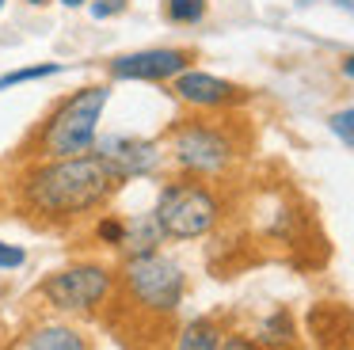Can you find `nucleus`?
<instances>
[{
  "label": "nucleus",
  "instance_id": "f257e3e1",
  "mask_svg": "<svg viewBox=\"0 0 354 350\" xmlns=\"http://www.w3.org/2000/svg\"><path fill=\"white\" fill-rule=\"evenodd\" d=\"M118 179L95 152L16 164L8 183L12 210L42 232H69L103 213L118 194Z\"/></svg>",
  "mask_w": 354,
  "mask_h": 350
},
{
  "label": "nucleus",
  "instance_id": "f03ea898",
  "mask_svg": "<svg viewBox=\"0 0 354 350\" xmlns=\"http://www.w3.org/2000/svg\"><path fill=\"white\" fill-rule=\"evenodd\" d=\"M115 84L111 80H92L80 88L65 91L62 99L50 103V111L31 126V133L19 141L16 164L27 160H62V156H84L100 141L103 111H107Z\"/></svg>",
  "mask_w": 354,
  "mask_h": 350
},
{
  "label": "nucleus",
  "instance_id": "7ed1b4c3",
  "mask_svg": "<svg viewBox=\"0 0 354 350\" xmlns=\"http://www.w3.org/2000/svg\"><path fill=\"white\" fill-rule=\"evenodd\" d=\"M115 266H118V289L111 312H118L122 324H138V327L171 324L179 316L187 289H191V278H187L179 259L153 251V255H138V259H118Z\"/></svg>",
  "mask_w": 354,
  "mask_h": 350
},
{
  "label": "nucleus",
  "instance_id": "20e7f679",
  "mask_svg": "<svg viewBox=\"0 0 354 350\" xmlns=\"http://www.w3.org/2000/svg\"><path fill=\"white\" fill-rule=\"evenodd\" d=\"M236 114H179L164 129V152L176 175H191V179H225L244 156V137H240Z\"/></svg>",
  "mask_w": 354,
  "mask_h": 350
},
{
  "label": "nucleus",
  "instance_id": "39448f33",
  "mask_svg": "<svg viewBox=\"0 0 354 350\" xmlns=\"http://www.w3.org/2000/svg\"><path fill=\"white\" fill-rule=\"evenodd\" d=\"M115 289H118V266L111 259L84 255L42 274L39 286H35V301L50 316L103 320L115 304Z\"/></svg>",
  "mask_w": 354,
  "mask_h": 350
},
{
  "label": "nucleus",
  "instance_id": "423d86ee",
  "mask_svg": "<svg viewBox=\"0 0 354 350\" xmlns=\"http://www.w3.org/2000/svg\"><path fill=\"white\" fill-rule=\"evenodd\" d=\"M229 202L209 179L171 175L153 198V217L168 243H194L221 228Z\"/></svg>",
  "mask_w": 354,
  "mask_h": 350
},
{
  "label": "nucleus",
  "instance_id": "0eeeda50",
  "mask_svg": "<svg viewBox=\"0 0 354 350\" xmlns=\"http://www.w3.org/2000/svg\"><path fill=\"white\" fill-rule=\"evenodd\" d=\"M198 61L191 46H145V50L115 53L103 61L111 84H171Z\"/></svg>",
  "mask_w": 354,
  "mask_h": 350
},
{
  "label": "nucleus",
  "instance_id": "6e6552de",
  "mask_svg": "<svg viewBox=\"0 0 354 350\" xmlns=\"http://www.w3.org/2000/svg\"><path fill=\"white\" fill-rule=\"evenodd\" d=\"M95 156L111 167L118 187L138 179H160L168 167V152H164L160 137H138V133H111L95 141Z\"/></svg>",
  "mask_w": 354,
  "mask_h": 350
},
{
  "label": "nucleus",
  "instance_id": "1a4fd4ad",
  "mask_svg": "<svg viewBox=\"0 0 354 350\" xmlns=\"http://www.w3.org/2000/svg\"><path fill=\"white\" fill-rule=\"evenodd\" d=\"M171 99L187 111H198V114H229L240 111V107L252 103V91L236 80H225L217 73H206V68H187L179 73L176 80L168 84Z\"/></svg>",
  "mask_w": 354,
  "mask_h": 350
},
{
  "label": "nucleus",
  "instance_id": "9d476101",
  "mask_svg": "<svg viewBox=\"0 0 354 350\" xmlns=\"http://www.w3.org/2000/svg\"><path fill=\"white\" fill-rule=\"evenodd\" d=\"M305 324L320 350H354V312L343 301H316Z\"/></svg>",
  "mask_w": 354,
  "mask_h": 350
},
{
  "label": "nucleus",
  "instance_id": "9b49d317",
  "mask_svg": "<svg viewBox=\"0 0 354 350\" xmlns=\"http://www.w3.org/2000/svg\"><path fill=\"white\" fill-rule=\"evenodd\" d=\"M24 350H95V335L69 316H42L24 331Z\"/></svg>",
  "mask_w": 354,
  "mask_h": 350
},
{
  "label": "nucleus",
  "instance_id": "f8f14e48",
  "mask_svg": "<svg viewBox=\"0 0 354 350\" xmlns=\"http://www.w3.org/2000/svg\"><path fill=\"white\" fill-rule=\"evenodd\" d=\"M164 232L156 225L153 210L149 213H126V240L118 248V259H138V255H153V251H164Z\"/></svg>",
  "mask_w": 354,
  "mask_h": 350
},
{
  "label": "nucleus",
  "instance_id": "ddd939ff",
  "mask_svg": "<svg viewBox=\"0 0 354 350\" xmlns=\"http://www.w3.org/2000/svg\"><path fill=\"white\" fill-rule=\"evenodd\" d=\"M252 339L259 342L263 350H297L301 327H297V320H293L290 308H270L267 316H259Z\"/></svg>",
  "mask_w": 354,
  "mask_h": 350
},
{
  "label": "nucleus",
  "instance_id": "4468645a",
  "mask_svg": "<svg viewBox=\"0 0 354 350\" xmlns=\"http://www.w3.org/2000/svg\"><path fill=\"white\" fill-rule=\"evenodd\" d=\"M225 331H229V327L217 316H191L187 324H179L176 347L171 350H221Z\"/></svg>",
  "mask_w": 354,
  "mask_h": 350
},
{
  "label": "nucleus",
  "instance_id": "2eb2a0df",
  "mask_svg": "<svg viewBox=\"0 0 354 350\" xmlns=\"http://www.w3.org/2000/svg\"><path fill=\"white\" fill-rule=\"evenodd\" d=\"M65 65L62 61H35V65H19L0 73V91H12V88H24V84H42V80H54L62 76Z\"/></svg>",
  "mask_w": 354,
  "mask_h": 350
},
{
  "label": "nucleus",
  "instance_id": "dca6fc26",
  "mask_svg": "<svg viewBox=\"0 0 354 350\" xmlns=\"http://www.w3.org/2000/svg\"><path fill=\"white\" fill-rule=\"evenodd\" d=\"M88 228H92V240L100 243V248H107L118 255V248H122V240H126V213H118L107 205L103 213H95Z\"/></svg>",
  "mask_w": 354,
  "mask_h": 350
},
{
  "label": "nucleus",
  "instance_id": "f3484780",
  "mask_svg": "<svg viewBox=\"0 0 354 350\" xmlns=\"http://www.w3.org/2000/svg\"><path fill=\"white\" fill-rule=\"evenodd\" d=\"M160 12L171 27H198L209 15V0H160Z\"/></svg>",
  "mask_w": 354,
  "mask_h": 350
},
{
  "label": "nucleus",
  "instance_id": "a211bd4d",
  "mask_svg": "<svg viewBox=\"0 0 354 350\" xmlns=\"http://www.w3.org/2000/svg\"><path fill=\"white\" fill-rule=\"evenodd\" d=\"M328 129L335 141H343L346 149H354V107H339L328 114Z\"/></svg>",
  "mask_w": 354,
  "mask_h": 350
},
{
  "label": "nucleus",
  "instance_id": "6ab92c4d",
  "mask_svg": "<svg viewBox=\"0 0 354 350\" xmlns=\"http://www.w3.org/2000/svg\"><path fill=\"white\" fill-rule=\"evenodd\" d=\"M130 12V0H88V15L95 23H111V19H122Z\"/></svg>",
  "mask_w": 354,
  "mask_h": 350
},
{
  "label": "nucleus",
  "instance_id": "aec40b11",
  "mask_svg": "<svg viewBox=\"0 0 354 350\" xmlns=\"http://www.w3.org/2000/svg\"><path fill=\"white\" fill-rule=\"evenodd\" d=\"M19 266H27V248L0 240V270L8 274V270H19Z\"/></svg>",
  "mask_w": 354,
  "mask_h": 350
},
{
  "label": "nucleus",
  "instance_id": "412c9836",
  "mask_svg": "<svg viewBox=\"0 0 354 350\" xmlns=\"http://www.w3.org/2000/svg\"><path fill=\"white\" fill-rule=\"evenodd\" d=\"M221 350H263V347L252 339V335H244V331H225Z\"/></svg>",
  "mask_w": 354,
  "mask_h": 350
},
{
  "label": "nucleus",
  "instance_id": "4be33fe9",
  "mask_svg": "<svg viewBox=\"0 0 354 350\" xmlns=\"http://www.w3.org/2000/svg\"><path fill=\"white\" fill-rule=\"evenodd\" d=\"M297 4H328V8H339V12H346V15H354V0H297Z\"/></svg>",
  "mask_w": 354,
  "mask_h": 350
},
{
  "label": "nucleus",
  "instance_id": "5701e85b",
  "mask_svg": "<svg viewBox=\"0 0 354 350\" xmlns=\"http://www.w3.org/2000/svg\"><path fill=\"white\" fill-rule=\"evenodd\" d=\"M339 76L354 80V53H343V57H339Z\"/></svg>",
  "mask_w": 354,
  "mask_h": 350
},
{
  "label": "nucleus",
  "instance_id": "b1692460",
  "mask_svg": "<svg viewBox=\"0 0 354 350\" xmlns=\"http://www.w3.org/2000/svg\"><path fill=\"white\" fill-rule=\"evenodd\" d=\"M57 4H62L65 12H80V8H88V0H57Z\"/></svg>",
  "mask_w": 354,
  "mask_h": 350
},
{
  "label": "nucleus",
  "instance_id": "393cba45",
  "mask_svg": "<svg viewBox=\"0 0 354 350\" xmlns=\"http://www.w3.org/2000/svg\"><path fill=\"white\" fill-rule=\"evenodd\" d=\"M24 4H27V8H46L50 0H24Z\"/></svg>",
  "mask_w": 354,
  "mask_h": 350
},
{
  "label": "nucleus",
  "instance_id": "a878e982",
  "mask_svg": "<svg viewBox=\"0 0 354 350\" xmlns=\"http://www.w3.org/2000/svg\"><path fill=\"white\" fill-rule=\"evenodd\" d=\"M4 4H8V0H0V12H4Z\"/></svg>",
  "mask_w": 354,
  "mask_h": 350
}]
</instances>
